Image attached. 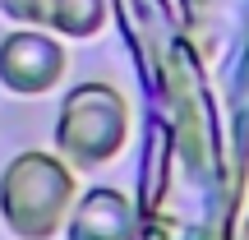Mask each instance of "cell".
I'll return each mask as SVG.
<instances>
[{"mask_svg": "<svg viewBox=\"0 0 249 240\" xmlns=\"http://www.w3.org/2000/svg\"><path fill=\"white\" fill-rule=\"evenodd\" d=\"M79 180L55 148H23L0 171V222L14 240H55L74 208Z\"/></svg>", "mask_w": 249, "mask_h": 240, "instance_id": "cell-1", "label": "cell"}, {"mask_svg": "<svg viewBox=\"0 0 249 240\" xmlns=\"http://www.w3.org/2000/svg\"><path fill=\"white\" fill-rule=\"evenodd\" d=\"M51 139L74 171H97L116 162L129 143V97L107 79H83L65 88Z\"/></svg>", "mask_w": 249, "mask_h": 240, "instance_id": "cell-2", "label": "cell"}, {"mask_svg": "<svg viewBox=\"0 0 249 240\" xmlns=\"http://www.w3.org/2000/svg\"><path fill=\"white\" fill-rule=\"evenodd\" d=\"M70 74V51L55 33L18 23L0 37V88L14 97H46Z\"/></svg>", "mask_w": 249, "mask_h": 240, "instance_id": "cell-3", "label": "cell"}, {"mask_svg": "<svg viewBox=\"0 0 249 240\" xmlns=\"http://www.w3.org/2000/svg\"><path fill=\"white\" fill-rule=\"evenodd\" d=\"M65 240H134V199L116 185H92L74 194Z\"/></svg>", "mask_w": 249, "mask_h": 240, "instance_id": "cell-4", "label": "cell"}, {"mask_svg": "<svg viewBox=\"0 0 249 240\" xmlns=\"http://www.w3.org/2000/svg\"><path fill=\"white\" fill-rule=\"evenodd\" d=\"M28 23L60 42H88L107 28V0H28Z\"/></svg>", "mask_w": 249, "mask_h": 240, "instance_id": "cell-5", "label": "cell"}, {"mask_svg": "<svg viewBox=\"0 0 249 240\" xmlns=\"http://www.w3.org/2000/svg\"><path fill=\"white\" fill-rule=\"evenodd\" d=\"M0 14L14 23H28V0H0Z\"/></svg>", "mask_w": 249, "mask_h": 240, "instance_id": "cell-6", "label": "cell"}, {"mask_svg": "<svg viewBox=\"0 0 249 240\" xmlns=\"http://www.w3.org/2000/svg\"><path fill=\"white\" fill-rule=\"evenodd\" d=\"M235 240H249V213H245V222H240V231H235Z\"/></svg>", "mask_w": 249, "mask_h": 240, "instance_id": "cell-7", "label": "cell"}]
</instances>
